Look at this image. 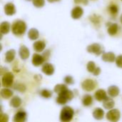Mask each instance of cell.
Segmentation results:
<instances>
[{
	"label": "cell",
	"mask_w": 122,
	"mask_h": 122,
	"mask_svg": "<svg viewBox=\"0 0 122 122\" xmlns=\"http://www.w3.org/2000/svg\"><path fill=\"white\" fill-rule=\"evenodd\" d=\"M22 101L21 99V98H19V97H14L11 101H10V106L14 107V108H18L21 105Z\"/></svg>",
	"instance_id": "603a6c76"
},
{
	"label": "cell",
	"mask_w": 122,
	"mask_h": 122,
	"mask_svg": "<svg viewBox=\"0 0 122 122\" xmlns=\"http://www.w3.org/2000/svg\"><path fill=\"white\" fill-rule=\"evenodd\" d=\"M114 105H115L114 101L112 99L109 98L108 97L103 101V107L106 109L110 110L114 108Z\"/></svg>",
	"instance_id": "e0dca14e"
},
{
	"label": "cell",
	"mask_w": 122,
	"mask_h": 122,
	"mask_svg": "<svg viewBox=\"0 0 122 122\" xmlns=\"http://www.w3.org/2000/svg\"><path fill=\"white\" fill-rule=\"evenodd\" d=\"M14 89L21 92H24L26 90V86L23 84H20V83H16L14 86Z\"/></svg>",
	"instance_id": "d6a6232c"
},
{
	"label": "cell",
	"mask_w": 122,
	"mask_h": 122,
	"mask_svg": "<svg viewBox=\"0 0 122 122\" xmlns=\"http://www.w3.org/2000/svg\"><path fill=\"white\" fill-rule=\"evenodd\" d=\"M60 94H62L63 96H64L67 99H68V101H71L73 98H74V93H73V92H71V90H69V89H66L64 92H63L62 93H61Z\"/></svg>",
	"instance_id": "4316f807"
},
{
	"label": "cell",
	"mask_w": 122,
	"mask_h": 122,
	"mask_svg": "<svg viewBox=\"0 0 122 122\" xmlns=\"http://www.w3.org/2000/svg\"><path fill=\"white\" fill-rule=\"evenodd\" d=\"M76 4H83L86 5L88 4V0H74Z\"/></svg>",
	"instance_id": "8d00e7d4"
},
{
	"label": "cell",
	"mask_w": 122,
	"mask_h": 122,
	"mask_svg": "<svg viewBox=\"0 0 122 122\" xmlns=\"http://www.w3.org/2000/svg\"><path fill=\"white\" fill-rule=\"evenodd\" d=\"M19 54L20 57L21 58V59L26 60L29 56V49L26 46L21 45L20 46V48H19Z\"/></svg>",
	"instance_id": "7c38bea8"
},
{
	"label": "cell",
	"mask_w": 122,
	"mask_h": 122,
	"mask_svg": "<svg viewBox=\"0 0 122 122\" xmlns=\"http://www.w3.org/2000/svg\"><path fill=\"white\" fill-rule=\"evenodd\" d=\"M120 21H121V23L122 24V15H121V16H120Z\"/></svg>",
	"instance_id": "60d3db41"
},
{
	"label": "cell",
	"mask_w": 122,
	"mask_h": 122,
	"mask_svg": "<svg viewBox=\"0 0 122 122\" xmlns=\"http://www.w3.org/2000/svg\"><path fill=\"white\" fill-rule=\"evenodd\" d=\"M26 120V113L25 112L21 111L17 112L13 119L14 122H24Z\"/></svg>",
	"instance_id": "5bb4252c"
},
{
	"label": "cell",
	"mask_w": 122,
	"mask_h": 122,
	"mask_svg": "<svg viewBox=\"0 0 122 122\" xmlns=\"http://www.w3.org/2000/svg\"><path fill=\"white\" fill-rule=\"evenodd\" d=\"M49 2H50V3H54V2H55V1H60L61 0H47Z\"/></svg>",
	"instance_id": "ab89813d"
},
{
	"label": "cell",
	"mask_w": 122,
	"mask_h": 122,
	"mask_svg": "<svg viewBox=\"0 0 122 122\" xmlns=\"http://www.w3.org/2000/svg\"><path fill=\"white\" fill-rule=\"evenodd\" d=\"M66 89H67V86L66 84H57L54 86V92L58 94H60L61 93H62L63 92H64Z\"/></svg>",
	"instance_id": "484cf974"
},
{
	"label": "cell",
	"mask_w": 122,
	"mask_h": 122,
	"mask_svg": "<svg viewBox=\"0 0 122 122\" xmlns=\"http://www.w3.org/2000/svg\"><path fill=\"white\" fill-rule=\"evenodd\" d=\"M16 51L14 49H9L5 54V61L6 63H11L15 58Z\"/></svg>",
	"instance_id": "9a60e30c"
},
{
	"label": "cell",
	"mask_w": 122,
	"mask_h": 122,
	"mask_svg": "<svg viewBox=\"0 0 122 122\" xmlns=\"http://www.w3.org/2000/svg\"><path fill=\"white\" fill-rule=\"evenodd\" d=\"M10 24L8 21H3L0 25V31L1 34H6L10 31Z\"/></svg>",
	"instance_id": "ffe728a7"
},
{
	"label": "cell",
	"mask_w": 122,
	"mask_h": 122,
	"mask_svg": "<svg viewBox=\"0 0 122 122\" xmlns=\"http://www.w3.org/2000/svg\"><path fill=\"white\" fill-rule=\"evenodd\" d=\"M26 29V23L21 20H16L15 21L12 26H11V31L14 35L21 36L24 34Z\"/></svg>",
	"instance_id": "6da1fadb"
},
{
	"label": "cell",
	"mask_w": 122,
	"mask_h": 122,
	"mask_svg": "<svg viewBox=\"0 0 122 122\" xmlns=\"http://www.w3.org/2000/svg\"><path fill=\"white\" fill-rule=\"evenodd\" d=\"M107 119L110 121V122H118L120 119V117H121V113L117 109H110V111H109L107 114Z\"/></svg>",
	"instance_id": "8992f818"
},
{
	"label": "cell",
	"mask_w": 122,
	"mask_h": 122,
	"mask_svg": "<svg viewBox=\"0 0 122 122\" xmlns=\"http://www.w3.org/2000/svg\"><path fill=\"white\" fill-rule=\"evenodd\" d=\"M41 71L44 74H45L46 75L48 76H51L54 74V66L50 64V63H45L42 68H41Z\"/></svg>",
	"instance_id": "ba28073f"
},
{
	"label": "cell",
	"mask_w": 122,
	"mask_h": 122,
	"mask_svg": "<svg viewBox=\"0 0 122 122\" xmlns=\"http://www.w3.org/2000/svg\"><path fill=\"white\" fill-rule=\"evenodd\" d=\"M102 59L104 61L106 62H114L116 61V56L114 53L109 51V52H104Z\"/></svg>",
	"instance_id": "9c48e42d"
},
{
	"label": "cell",
	"mask_w": 122,
	"mask_h": 122,
	"mask_svg": "<svg viewBox=\"0 0 122 122\" xmlns=\"http://www.w3.org/2000/svg\"><path fill=\"white\" fill-rule=\"evenodd\" d=\"M52 92L48 89H43L40 92V95L45 98V99H49L52 97Z\"/></svg>",
	"instance_id": "83f0119b"
},
{
	"label": "cell",
	"mask_w": 122,
	"mask_h": 122,
	"mask_svg": "<svg viewBox=\"0 0 122 122\" xmlns=\"http://www.w3.org/2000/svg\"><path fill=\"white\" fill-rule=\"evenodd\" d=\"M45 61V59L43 56L39 55L38 54H34L32 56V60L31 62L34 66H39L41 65Z\"/></svg>",
	"instance_id": "52a82bcc"
},
{
	"label": "cell",
	"mask_w": 122,
	"mask_h": 122,
	"mask_svg": "<svg viewBox=\"0 0 122 122\" xmlns=\"http://www.w3.org/2000/svg\"><path fill=\"white\" fill-rule=\"evenodd\" d=\"M27 1H32V0H27Z\"/></svg>",
	"instance_id": "b9f144b4"
},
{
	"label": "cell",
	"mask_w": 122,
	"mask_h": 122,
	"mask_svg": "<svg viewBox=\"0 0 122 122\" xmlns=\"http://www.w3.org/2000/svg\"><path fill=\"white\" fill-rule=\"evenodd\" d=\"M118 29H119V26L117 24H112L111 25L109 26L107 29V32L109 35L114 36L117 33Z\"/></svg>",
	"instance_id": "d4e9b609"
},
{
	"label": "cell",
	"mask_w": 122,
	"mask_h": 122,
	"mask_svg": "<svg viewBox=\"0 0 122 122\" xmlns=\"http://www.w3.org/2000/svg\"><path fill=\"white\" fill-rule=\"evenodd\" d=\"M116 64L118 67L122 68V55H119L117 58H116Z\"/></svg>",
	"instance_id": "e575fe53"
},
{
	"label": "cell",
	"mask_w": 122,
	"mask_h": 122,
	"mask_svg": "<svg viewBox=\"0 0 122 122\" xmlns=\"http://www.w3.org/2000/svg\"><path fill=\"white\" fill-rule=\"evenodd\" d=\"M86 50L89 53L94 54L97 56H99L101 54L104 53V49H103L102 45L99 44H97V43H94V44L89 45L86 48Z\"/></svg>",
	"instance_id": "5b68a950"
},
{
	"label": "cell",
	"mask_w": 122,
	"mask_h": 122,
	"mask_svg": "<svg viewBox=\"0 0 122 122\" xmlns=\"http://www.w3.org/2000/svg\"><path fill=\"white\" fill-rule=\"evenodd\" d=\"M0 120L1 122H7L9 120V117L7 114H4V113H1L0 115Z\"/></svg>",
	"instance_id": "d590c367"
},
{
	"label": "cell",
	"mask_w": 122,
	"mask_h": 122,
	"mask_svg": "<svg viewBox=\"0 0 122 122\" xmlns=\"http://www.w3.org/2000/svg\"></svg>",
	"instance_id": "7bdbcfd3"
},
{
	"label": "cell",
	"mask_w": 122,
	"mask_h": 122,
	"mask_svg": "<svg viewBox=\"0 0 122 122\" xmlns=\"http://www.w3.org/2000/svg\"><path fill=\"white\" fill-rule=\"evenodd\" d=\"M49 56V51H45V52L44 53V54H43V56L44 57L45 60H47V59H48Z\"/></svg>",
	"instance_id": "f35d334b"
},
{
	"label": "cell",
	"mask_w": 122,
	"mask_h": 122,
	"mask_svg": "<svg viewBox=\"0 0 122 122\" xmlns=\"http://www.w3.org/2000/svg\"><path fill=\"white\" fill-rule=\"evenodd\" d=\"M4 12L8 16L14 15L16 13V8H15L14 4L11 2L7 3L4 6Z\"/></svg>",
	"instance_id": "8fae6325"
},
{
	"label": "cell",
	"mask_w": 122,
	"mask_h": 122,
	"mask_svg": "<svg viewBox=\"0 0 122 122\" xmlns=\"http://www.w3.org/2000/svg\"><path fill=\"white\" fill-rule=\"evenodd\" d=\"M97 68L96 66V64L94 61H89L87 63V65H86V69H87V71L90 73H93L95 70V69Z\"/></svg>",
	"instance_id": "4dcf8cb0"
},
{
	"label": "cell",
	"mask_w": 122,
	"mask_h": 122,
	"mask_svg": "<svg viewBox=\"0 0 122 122\" xmlns=\"http://www.w3.org/2000/svg\"><path fill=\"white\" fill-rule=\"evenodd\" d=\"M107 92L111 97H117L119 94L120 91H119V89L117 86L112 85L108 88Z\"/></svg>",
	"instance_id": "2e32d148"
},
{
	"label": "cell",
	"mask_w": 122,
	"mask_h": 122,
	"mask_svg": "<svg viewBox=\"0 0 122 122\" xmlns=\"http://www.w3.org/2000/svg\"><path fill=\"white\" fill-rule=\"evenodd\" d=\"M93 103V98L89 94H85L82 98V104L84 107H89Z\"/></svg>",
	"instance_id": "cb8c5ba5"
},
{
	"label": "cell",
	"mask_w": 122,
	"mask_h": 122,
	"mask_svg": "<svg viewBox=\"0 0 122 122\" xmlns=\"http://www.w3.org/2000/svg\"><path fill=\"white\" fill-rule=\"evenodd\" d=\"M56 102L59 104L64 105V104H66L68 102V99H67L64 96H63L62 94H59V97L56 98Z\"/></svg>",
	"instance_id": "f1b7e54d"
},
{
	"label": "cell",
	"mask_w": 122,
	"mask_h": 122,
	"mask_svg": "<svg viewBox=\"0 0 122 122\" xmlns=\"http://www.w3.org/2000/svg\"><path fill=\"white\" fill-rule=\"evenodd\" d=\"M100 73H101V69H100V67H97L96 69H95V70H94V71L93 72V74L94 75V76H99V74H100Z\"/></svg>",
	"instance_id": "74e56055"
},
{
	"label": "cell",
	"mask_w": 122,
	"mask_h": 122,
	"mask_svg": "<svg viewBox=\"0 0 122 122\" xmlns=\"http://www.w3.org/2000/svg\"><path fill=\"white\" fill-rule=\"evenodd\" d=\"M107 97V92L104 89H99L94 94V98L98 102H103Z\"/></svg>",
	"instance_id": "4fadbf2b"
},
{
	"label": "cell",
	"mask_w": 122,
	"mask_h": 122,
	"mask_svg": "<svg viewBox=\"0 0 122 122\" xmlns=\"http://www.w3.org/2000/svg\"><path fill=\"white\" fill-rule=\"evenodd\" d=\"M0 94H1V97L2 98L7 99H10L13 96V92L11 89L4 87V88L1 89Z\"/></svg>",
	"instance_id": "44dd1931"
},
{
	"label": "cell",
	"mask_w": 122,
	"mask_h": 122,
	"mask_svg": "<svg viewBox=\"0 0 122 122\" xmlns=\"http://www.w3.org/2000/svg\"><path fill=\"white\" fill-rule=\"evenodd\" d=\"M64 82L66 84L71 85V84H73L74 81V79H73L72 76H66L64 78Z\"/></svg>",
	"instance_id": "836d02e7"
},
{
	"label": "cell",
	"mask_w": 122,
	"mask_h": 122,
	"mask_svg": "<svg viewBox=\"0 0 122 122\" xmlns=\"http://www.w3.org/2000/svg\"><path fill=\"white\" fill-rule=\"evenodd\" d=\"M109 11L110 12V14L113 16H116L117 14H118V11H119V9H118V6L115 4H112L109 6V9H108Z\"/></svg>",
	"instance_id": "f546056e"
},
{
	"label": "cell",
	"mask_w": 122,
	"mask_h": 122,
	"mask_svg": "<svg viewBox=\"0 0 122 122\" xmlns=\"http://www.w3.org/2000/svg\"><path fill=\"white\" fill-rule=\"evenodd\" d=\"M83 14H84V10L80 6H76V7H74L71 10V17L74 19H78L81 18Z\"/></svg>",
	"instance_id": "30bf717a"
},
{
	"label": "cell",
	"mask_w": 122,
	"mask_h": 122,
	"mask_svg": "<svg viewBox=\"0 0 122 122\" xmlns=\"http://www.w3.org/2000/svg\"><path fill=\"white\" fill-rule=\"evenodd\" d=\"M74 114V109L70 107H64L60 113V121L63 122H68L71 121Z\"/></svg>",
	"instance_id": "7a4b0ae2"
},
{
	"label": "cell",
	"mask_w": 122,
	"mask_h": 122,
	"mask_svg": "<svg viewBox=\"0 0 122 122\" xmlns=\"http://www.w3.org/2000/svg\"><path fill=\"white\" fill-rule=\"evenodd\" d=\"M28 36L31 40H36L39 38V31L36 29L31 28L29 29L28 32Z\"/></svg>",
	"instance_id": "7402d4cb"
},
{
	"label": "cell",
	"mask_w": 122,
	"mask_h": 122,
	"mask_svg": "<svg viewBox=\"0 0 122 122\" xmlns=\"http://www.w3.org/2000/svg\"><path fill=\"white\" fill-rule=\"evenodd\" d=\"M32 4L37 8H41L44 6L45 0H32Z\"/></svg>",
	"instance_id": "1f68e13d"
},
{
	"label": "cell",
	"mask_w": 122,
	"mask_h": 122,
	"mask_svg": "<svg viewBox=\"0 0 122 122\" xmlns=\"http://www.w3.org/2000/svg\"><path fill=\"white\" fill-rule=\"evenodd\" d=\"M94 118L97 120H101L104 118V112L103 111L102 109L101 108H96L92 114Z\"/></svg>",
	"instance_id": "ac0fdd59"
},
{
	"label": "cell",
	"mask_w": 122,
	"mask_h": 122,
	"mask_svg": "<svg viewBox=\"0 0 122 122\" xmlns=\"http://www.w3.org/2000/svg\"><path fill=\"white\" fill-rule=\"evenodd\" d=\"M97 86V83L95 80L92 79H87L84 80L81 84L82 89L86 92H92L93 91Z\"/></svg>",
	"instance_id": "277c9868"
},
{
	"label": "cell",
	"mask_w": 122,
	"mask_h": 122,
	"mask_svg": "<svg viewBox=\"0 0 122 122\" xmlns=\"http://www.w3.org/2000/svg\"><path fill=\"white\" fill-rule=\"evenodd\" d=\"M46 44L43 41H37L34 43L33 48L36 52H41L45 49Z\"/></svg>",
	"instance_id": "d6986e66"
},
{
	"label": "cell",
	"mask_w": 122,
	"mask_h": 122,
	"mask_svg": "<svg viewBox=\"0 0 122 122\" xmlns=\"http://www.w3.org/2000/svg\"><path fill=\"white\" fill-rule=\"evenodd\" d=\"M14 74L11 72H6L3 74L1 79V84L3 87L9 88L12 86L14 82Z\"/></svg>",
	"instance_id": "3957f363"
}]
</instances>
